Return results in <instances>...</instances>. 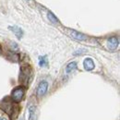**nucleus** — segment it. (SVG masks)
<instances>
[{
  "mask_svg": "<svg viewBox=\"0 0 120 120\" xmlns=\"http://www.w3.org/2000/svg\"><path fill=\"white\" fill-rule=\"evenodd\" d=\"M24 93H25V90L23 87H17L14 90H12L11 93V98L13 100V102L15 103H19L21 102V100L24 97Z\"/></svg>",
  "mask_w": 120,
  "mask_h": 120,
  "instance_id": "f257e3e1",
  "label": "nucleus"
},
{
  "mask_svg": "<svg viewBox=\"0 0 120 120\" xmlns=\"http://www.w3.org/2000/svg\"><path fill=\"white\" fill-rule=\"evenodd\" d=\"M0 108L5 111L7 114H8L9 116H12V113H13V105H12V103L10 101H8L7 99L2 101L0 103Z\"/></svg>",
  "mask_w": 120,
  "mask_h": 120,
  "instance_id": "f03ea898",
  "label": "nucleus"
},
{
  "mask_svg": "<svg viewBox=\"0 0 120 120\" xmlns=\"http://www.w3.org/2000/svg\"><path fill=\"white\" fill-rule=\"evenodd\" d=\"M48 89V83L47 81H42L39 83L38 87H37V90H36V94L38 97H42L44 96Z\"/></svg>",
  "mask_w": 120,
  "mask_h": 120,
  "instance_id": "7ed1b4c3",
  "label": "nucleus"
},
{
  "mask_svg": "<svg viewBox=\"0 0 120 120\" xmlns=\"http://www.w3.org/2000/svg\"><path fill=\"white\" fill-rule=\"evenodd\" d=\"M68 35L70 37H72L73 39H76L78 41H85L87 39L86 35H84L83 33H80V32H79L75 30H68Z\"/></svg>",
  "mask_w": 120,
  "mask_h": 120,
  "instance_id": "20e7f679",
  "label": "nucleus"
},
{
  "mask_svg": "<svg viewBox=\"0 0 120 120\" xmlns=\"http://www.w3.org/2000/svg\"><path fill=\"white\" fill-rule=\"evenodd\" d=\"M118 44H119V42H118V39H117L116 37H115V36L110 37V38L107 40V48H108L110 51H115V50L117 48Z\"/></svg>",
  "mask_w": 120,
  "mask_h": 120,
  "instance_id": "39448f33",
  "label": "nucleus"
},
{
  "mask_svg": "<svg viewBox=\"0 0 120 120\" xmlns=\"http://www.w3.org/2000/svg\"><path fill=\"white\" fill-rule=\"evenodd\" d=\"M30 76V70L28 68H21V71H20V81L21 82H27L28 79Z\"/></svg>",
  "mask_w": 120,
  "mask_h": 120,
  "instance_id": "423d86ee",
  "label": "nucleus"
},
{
  "mask_svg": "<svg viewBox=\"0 0 120 120\" xmlns=\"http://www.w3.org/2000/svg\"><path fill=\"white\" fill-rule=\"evenodd\" d=\"M83 65H84V68L87 71H90V70H92L94 68V62L90 57H88V58H86V59L84 60Z\"/></svg>",
  "mask_w": 120,
  "mask_h": 120,
  "instance_id": "0eeeda50",
  "label": "nucleus"
},
{
  "mask_svg": "<svg viewBox=\"0 0 120 120\" xmlns=\"http://www.w3.org/2000/svg\"><path fill=\"white\" fill-rule=\"evenodd\" d=\"M9 28V30H12L14 33H15V35L17 36V38H19V39H20L21 37H22V35H23V31L22 30L19 28V27H18V26H12V27H8Z\"/></svg>",
  "mask_w": 120,
  "mask_h": 120,
  "instance_id": "6e6552de",
  "label": "nucleus"
},
{
  "mask_svg": "<svg viewBox=\"0 0 120 120\" xmlns=\"http://www.w3.org/2000/svg\"><path fill=\"white\" fill-rule=\"evenodd\" d=\"M29 120H36V107L33 105L29 107Z\"/></svg>",
  "mask_w": 120,
  "mask_h": 120,
  "instance_id": "1a4fd4ad",
  "label": "nucleus"
},
{
  "mask_svg": "<svg viewBox=\"0 0 120 120\" xmlns=\"http://www.w3.org/2000/svg\"><path fill=\"white\" fill-rule=\"evenodd\" d=\"M76 68H77V63H76V62H71V63H69V64L67 66L66 71H67V73H70L71 71H73Z\"/></svg>",
  "mask_w": 120,
  "mask_h": 120,
  "instance_id": "9d476101",
  "label": "nucleus"
},
{
  "mask_svg": "<svg viewBox=\"0 0 120 120\" xmlns=\"http://www.w3.org/2000/svg\"><path fill=\"white\" fill-rule=\"evenodd\" d=\"M47 17H48L49 20H50L52 23H58V19H57V18L54 15L51 11H49V12L47 13Z\"/></svg>",
  "mask_w": 120,
  "mask_h": 120,
  "instance_id": "9b49d317",
  "label": "nucleus"
},
{
  "mask_svg": "<svg viewBox=\"0 0 120 120\" xmlns=\"http://www.w3.org/2000/svg\"><path fill=\"white\" fill-rule=\"evenodd\" d=\"M39 65H40V67H47L48 61H47V58H46V56H41L39 58Z\"/></svg>",
  "mask_w": 120,
  "mask_h": 120,
  "instance_id": "f8f14e48",
  "label": "nucleus"
},
{
  "mask_svg": "<svg viewBox=\"0 0 120 120\" xmlns=\"http://www.w3.org/2000/svg\"><path fill=\"white\" fill-rule=\"evenodd\" d=\"M0 120H7V119H6V118H1Z\"/></svg>",
  "mask_w": 120,
  "mask_h": 120,
  "instance_id": "ddd939ff",
  "label": "nucleus"
},
{
  "mask_svg": "<svg viewBox=\"0 0 120 120\" xmlns=\"http://www.w3.org/2000/svg\"><path fill=\"white\" fill-rule=\"evenodd\" d=\"M0 54H1V46H0Z\"/></svg>",
  "mask_w": 120,
  "mask_h": 120,
  "instance_id": "4468645a",
  "label": "nucleus"
},
{
  "mask_svg": "<svg viewBox=\"0 0 120 120\" xmlns=\"http://www.w3.org/2000/svg\"><path fill=\"white\" fill-rule=\"evenodd\" d=\"M27 1H30V0H27Z\"/></svg>",
  "mask_w": 120,
  "mask_h": 120,
  "instance_id": "2eb2a0df",
  "label": "nucleus"
}]
</instances>
